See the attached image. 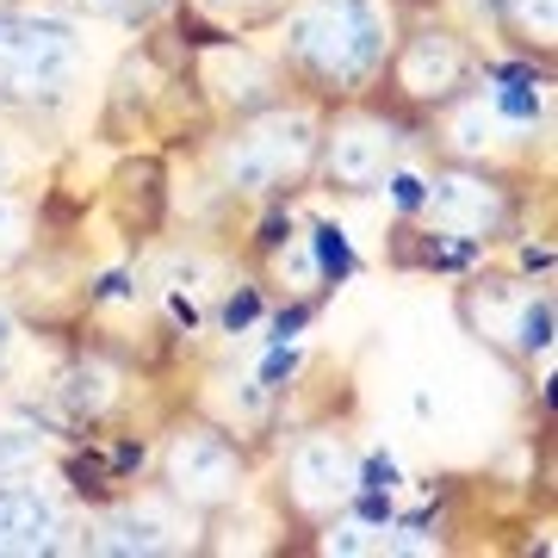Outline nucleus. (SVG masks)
Returning a JSON list of instances; mask_svg holds the SVG:
<instances>
[{
  "label": "nucleus",
  "instance_id": "obj_1",
  "mask_svg": "<svg viewBox=\"0 0 558 558\" xmlns=\"http://www.w3.org/2000/svg\"><path fill=\"white\" fill-rule=\"evenodd\" d=\"M75 38L57 20H0V94H62Z\"/></svg>",
  "mask_w": 558,
  "mask_h": 558
},
{
  "label": "nucleus",
  "instance_id": "obj_2",
  "mask_svg": "<svg viewBox=\"0 0 558 558\" xmlns=\"http://www.w3.org/2000/svg\"><path fill=\"white\" fill-rule=\"evenodd\" d=\"M348 32H336V0H323V7H311L299 20V50L304 57H317L323 75H336V81H354L366 75L373 62H379V25H373V13L366 7H348Z\"/></svg>",
  "mask_w": 558,
  "mask_h": 558
},
{
  "label": "nucleus",
  "instance_id": "obj_3",
  "mask_svg": "<svg viewBox=\"0 0 558 558\" xmlns=\"http://www.w3.org/2000/svg\"><path fill=\"white\" fill-rule=\"evenodd\" d=\"M57 546V509L25 490V484H7L0 490V553H50Z\"/></svg>",
  "mask_w": 558,
  "mask_h": 558
},
{
  "label": "nucleus",
  "instance_id": "obj_4",
  "mask_svg": "<svg viewBox=\"0 0 558 558\" xmlns=\"http://www.w3.org/2000/svg\"><path fill=\"white\" fill-rule=\"evenodd\" d=\"M311 242H317V267H323L329 286H341V279L354 274V248H348V230H341V223H317Z\"/></svg>",
  "mask_w": 558,
  "mask_h": 558
},
{
  "label": "nucleus",
  "instance_id": "obj_5",
  "mask_svg": "<svg viewBox=\"0 0 558 558\" xmlns=\"http://www.w3.org/2000/svg\"><path fill=\"white\" fill-rule=\"evenodd\" d=\"M502 81H509V87L497 94L502 119H515V124H534V119H539V94L527 87L534 75H527V69H502Z\"/></svg>",
  "mask_w": 558,
  "mask_h": 558
},
{
  "label": "nucleus",
  "instance_id": "obj_6",
  "mask_svg": "<svg viewBox=\"0 0 558 558\" xmlns=\"http://www.w3.org/2000/svg\"><path fill=\"white\" fill-rule=\"evenodd\" d=\"M515 341H521V354H539V348H553V304H546V299L527 304V311H521Z\"/></svg>",
  "mask_w": 558,
  "mask_h": 558
},
{
  "label": "nucleus",
  "instance_id": "obj_7",
  "mask_svg": "<svg viewBox=\"0 0 558 558\" xmlns=\"http://www.w3.org/2000/svg\"><path fill=\"white\" fill-rule=\"evenodd\" d=\"M106 546H112V553H161L168 539H161V527H156V521H119Z\"/></svg>",
  "mask_w": 558,
  "mask_h": 558
},
{
  "label": "nucleus",
  "instance_id": "obj_8",
  "mask_svg": "<svg viewBox=\"0 0 558 558\" xmlns=\"http://www.w3.org/2000/svg\"><path fill=\"white\" fill-rule=\"evenodd\" d=\"M106 478H112V465H106V459H94V453L69 459V484H75L81 497H106Z\"/></svg>",
  "mask_w": 558,
  "mask_h": 558
},
{
  "label": "nucleus",
  "instance_id": "obj_9",
  "mask_svg": "<svg viewBox=\"0 0 558 558\" xmlns=\"http://www.w3.org/2000/svg\"><path fill=\"white\" fill-rule=\"evenodd\" d=\"M25 459H38V435H20V428H0V478L20 472Z\"/></svg>",
  "mask_w": 558,
  "mask_h": 558
},
{
  "label": "nucleus",
  "instance_id": "obj_10",
  "mask_svg": "<svg viewBox=\"0 0 558 558\" xmlns=\"http://www.w3.org/2000/svg\"><path fill=\"white\" fill-rule=\"evenodd\" d=\"M292 373H299V348H286V341H279L274 354H267V366H260V385H267V391H279Z\"/></svg>",
  "mask_w": 558,
  "mask_h": 558
},
{
  "label": "nucleus",
  "instance_id": "obj_11",
  "mask_svg": "<svg viewBox=\"0 0 558 558\" xmlns=\"http://www.w3.org/2000/svg\"><path fill=\"white\" fill-rule=\"evenodd\" d=\"M422 260L428 267H465V260H478V242H428Z\"/></svg>",
  "mask_w": 558,
  "mask_h": 558
},
{
  "label": "nucleus",
  "instance_id": "obj_12",
  "mask_svg": "<svg viewBox=\"0 0 558 558\" xmlns=\"http://www.w3.org/2000/svg\"><path fill=\"white\" fill-rule=\"evenodd\" d=\"M255 311H260V299L248 292V286H242L236 299L223 304V329H230V336H236V329H248V323H255Z\"/></svg>",
  "mask_w": 558,
  "mask_h": 558
},
{
  "label": "nucleus",
  "instance_id": "obj_13",
  "mask_svg": "<svg viewBox=\"0 0 558 558\" xmlns=\"http://www.w3.org/2000/svg\"><path fill=\"white\" fill-rule=\"evenodd\" d=\"M391 484H398V459H391V453H373V459H366V490L391 497Z\"/></svg>",
  "mask_w": 558,
  "mask_h": 558
},
{
  "label": "nucleus",
  "instance_id": "obj_14",
  "mask_svg": "<svg viewBox=\"0 0 558 558\" xmlns=\"http://www.w3.org/2000/svg\"><path fill=\"white\" fill-rule=\"evenodd\" d=\"M391 199H398L403 211H416V205L428 199V186H422L416 174H391Z\"/></svg>",
  "mask_w": 558,
  "mask_h": 558
},
{
  "label": "nucleus",
  "instance_id": "obj_15",
  "mask_svg": "<svg viewBox=\"0 0 558 558\" xmlns=\"http://www.w3.org/2000/svg\"><path fill=\"white\" fill-rule=\"evenodd\" d=\"M304 323H311V311H304V304H292V311H279V323H274V336L279 341H292L304 329Z\"/></svg>",
  "mask_w": 558,
  "mask_h": 558
},
{
  "label": "nucleus",
  "instance_id": "obj_16",
  "mask_svg": "<svg viewBox=\"0 0 558 558\" xmlns=\"http://www.w3.org/2000/svg\"><path fill=\"white\" fill-rule=\"evenodd\" d=\"M106 465H112V472H137V465H143V447H137V440H124V447L106 459Z\"/></svg>",
  "mask_w": 558,
  "mask_h": 558
},
{
  "label": "nucleus",
  "instance_id": "obj_17",
  "mask_svg": "<svg viewBox=\"0 0 558 558\" xmlns=\"http://www.w3.org/2000/svg\"><path fill=\"white\" fill-rule=\"evenodd\" d=\"M100 299H131V274H106L100 279Z\"/></svg>",
  "mask_w": 558,
  "mask_h": 558
},
{
  "label": "nucleus",
  "instance_id": "obj_18",
  "mask_svg": "<svg viewBox=\"0 0 558 558\" xmlns=\"http://www.w3.org/2000/svg\"><path fill=\"white\" fill-rule=\"evenodd\" d=\"M0 348H7V311H0Z\"/></svg>",
  "mask_w": 558,
  "mask_h": 558
}]
</instances>
